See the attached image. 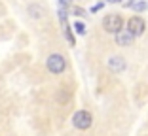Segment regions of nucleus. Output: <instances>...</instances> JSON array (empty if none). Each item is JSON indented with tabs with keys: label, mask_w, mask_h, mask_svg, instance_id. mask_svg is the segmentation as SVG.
Segmentation results:
<instances>
[{
	"label": "nucleus",
	"mask_w": 148,
	"mask_h": 136,
	"mask_svg": "<svg viewBox=\"0 0 148 136\" xmlns=\"http://www.w3.org/2000/svg\"><path fill=\"white\" fill-rule=\"evenodd\" d=\"M144 21L143 17H139V15H135V17H131L129 21H127V32H129L131 36H140L144 32Z\"/></svg>",
	"instance_id": "nucleus-4"
},
{
	"label": "nucleus",
	"mask_w": 148,
	"mask_h": 136,
	"mask_svg": "<svg viewBox=\"0 0 148 136\" xmlns=\"http://www.w3.org/2000/svg\"><path fill=\"white\" fill-rule=\"evenodd\" d=\"M108 66H110V70L120 72V70H123V68H125V62H123L122 57H112V59L108 61Z\"/></svg>",
	"instance_id": "nucleus-5"
},
{
	"label": "nucleus",
	"mask_w": 148,
	"mask_h": 136,
	"mask_svg": "<svg viewBox=\"0 0 148 136\" xmlns=\"http://www.w3.org/2000/svg\"><path fill=\"white\" fill-rule=\"evenodd\" d=\"M46 64H48L49 72H53V74H61V72L65 70L66 62H65V59H63V55H57V53H55V55H49V57H48Z\"/></svg>",
	"instance_id": "nucleus-3"
},
{
	"label": "nucleus",
	"mask_w": 148,
	"mask_h": 136,
	"mask_svg": "<svg viewBox=\"0 0 148 136\" xmlns=\"http://www.w3.org/2000/svg\"><path fill=\"white\" fill-rule=\"evenodd\" d=\"M116 42L120 45H131V42H133V36L129 34V32H118L116 34Z\"/></svg>",
	"instance_id": "nucleus-6"
},
{
	"label": "nucleus",
	"mask_w": 148,
	"mask_h": 136,
	"mask_svg": "<svg viewBox=\"0 0 148 136\" xmlns=\"http://www.w3.org/2000/svg\"><path fill=\"white\" fill-rule=\"evenodd\" d=\"M72 123H74V127H76V129H80V131H86V129L91 127L93 117H91V114H89V112L80 110V112H76V114L72 115Z\"/></svg>",
	"instance_id": "nucleus-2"
},
{
	"label": "nucleus",
	"mask_w": 148,
	"mask_h": 136,
	"mask_svg": "<svg viewBox=\"0 0 148 136\" xmlns=\"http://www.w3.org/2000/svg\"><path fill=\"white\" fill-rule=\"evenodd\" d=\"M74 28H76L80 34H86V26H84V23H76V25H74Z\"/></svg>",
	"instance_id": "nucleus-8"
},
{
	"label": "nucleus",
	"mask_w": 148,
	"mask_h": 136,
	"mask_svg": "<svg viewBox=\"0 0 148 136\" xmlns=\"http://www.w3.org/2000/svg\"><path fill=\"white\" fill-rule=\"evenodd\" d=\"M129 6H131V8H135L137 12H144V9L148 8L146 2H133V4H129Z\"/></svg>",
	"instance_id": "nucleus-7"
},
{
	"label": "nucleus",
	"mask_w": 148,
	"mask_h": 136,
	"mask_svg": "<svg viewBox=\"0 0 148 136\" xmlns=\"http://www.w3.org/2000/svg\"><path fill=\"white\" fill-rule=\"evenodd\" d=\"M103 26H105L106 32H112V34H118V32H122V26H123V19L122 15H118V13H110L103 19Z\"/></svg>",
	"instance_id": "nucleus-1"
},
{
	"label": "nucleus",
	"mask_w": 148,
	"mask_h": 136,
	"mask_svg": "<svg viewBox=\"0 0 148 136\" xmlns=\"http://www.w3.org/2000/svg\"><path fill=\"white\" fill-rule=\"evenodd\" d=\"M59 2H61L63 6H70V4H72V0H59Z\"/></svg>",
	"instance_id": "nucleus-10"
},
{
	"label": "nucleus",
	"mask_w": 148,
	"mask_h": 136,
	"mask_svg": "<svg viewBox=\"0 0 148 136\" xmlns=\"http://www.w3.org/2000/svg\"><path fill=\"white\" fill-rule=\"evenodd\" d=\"M72 13H76V15H80V17H84V15H86V12H84L82 8H72Z\"/></svg>",
	"instance_id": "nucleus-9"
}]
</instances>
